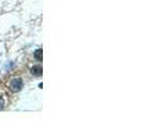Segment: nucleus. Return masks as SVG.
Segmentation results:
<instances>
[{"label":"nucleus","mask_w":150,"mask_h":136,"mask_svg":"<svg viewBox=\"0 0 150 136\" xmlns=\"http://www.w3.org/2000/svg\"><path fill=\"white\" fill-rule=\"evenodd\" d=\"M31 72H32V74H34V75L40 76V75H42V66H34V67H32Z\"/></svg>","instance_id":"nucleus-2"},{"label":"nucleus","mask_w":150,"mask_h":136,"mask_svg":"<svg viewBox=\"0 0 150 136\" xmlns=\"http://www.w3.org/2000/svg\"><path fill=\"white\" fill-rule=\"evenodd\" d=\"M4 104H5V102H4V100L0 98V109H1V108H4Z\"/></svg>","instance_id":"nucleus-4"},{"label":"nucleus","mask_w":150,"mask_h":136,"mask_svg":"<svg viewBox=\"0 0 150 136\" xmlns=\"http://www.w3.org/2000/svg\"><path fill=\"white\" fill-rule=\"evenodd\" d=\"M34 57H35V59L42 60V50H41V49H37V50L35 51V53H34Z\"/></svg>","instance_id":"nucleus-3"},{"label":"nucleus","mask_w":150,"mask_h":136,"mask_svg":"<svg viewBox=\"0 0 150 136\" xmlns=\"http://www.w3.org/2000/svg\"><path fill=\"white\" fill-rule=\"evenodd\" d=\"M22 86H23V82H22L20 78H15V79H13L11 83H10V89H11L13 91H19V90L22 89Z\"/></svg>","instance_id":"nucleus-1"}]
</instances>
